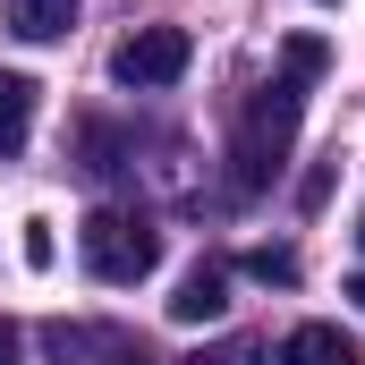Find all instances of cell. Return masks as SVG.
Instances as JSON below:
<instances>
[{
    "label": "cell",
    "mask_w": 365,
    "mask_h": 365,
    "mask_svg": "<svg viewBox=\"0 0 365 365\" xmlns=\"http://www.w3.org/2000/svg\"><path fill=\"white\" fill-rule=\"evenodd\" d=\"M280 365H357V340L340 323H297L280 340Z\"/></svg>",
    "instance_id": "cell-5"
},
{
    "label": "cell",
    "mask_w": 365,
    "mask_h": 365,
    "mask_svg": "<svg viewBox=\"0 0 365 365\" xmlns=\"http://www.w3.org/2000/svg\"><path fill=\"white\" fill-rule=\"evenodd\" d=\"M77 255H86V272L102 280V289H136V280L162 264V230H153L145 212L102 204V212H86V230H77Z\"/></svg>",
    "instance_id": "cell-2"
},
{
    "label": "cell",
    "mask_w": 365,
    "mask_h": 365,
    "mask_svg": "<svg viewBox=\"0 0 365 365\" xmlns=\"http://www.w3.org/2000/svg\"><path fill=\"white\" fill-rule=\"evenodd\" d=\"M230 306V272L221 264H195V272L179 280V297H170V323H212Z\"/></svg>",
    "instance_id": "cell-7"
},
{
    "label": "cell",
    "mask_w": 365,
    "mask_h": 365,
    "mask_svg": "<svg viewBox=\"0 0 365 365\" xmlns=\"http://www.w3.org/2000/svg\"><path fill=\"white\" fill-rule=\"evenodd\" d=\"M17 247H26V264H34V272H51V255H60V247H51V221H26V238H17Z\"/></svg>",
    "instance_id": "cell-11"
},
{
    "label": "cell",
    "mask_w": 365,
    "mask_h": 365,
    "mask_svg": "<svg viewBox=\"0 0 365 365\" xmlns=\"http://www.w3.org/2000/svg\"><path fill=\"white\" fill-rule=\"evenodd\" d=\"M247 280L289 289V280H297V247H247Z\"/></svg>",
    "instance_id": "cell-9"
},
{
    "label": "cell",
    "mask_w": 365,
    "mask_h": 365,
    "mask_svg": "<svg viewBox=\"0 0 365 365\" xmlns=\"http://www.w3.org/2000/svg\"><path fill=\"white\" fill-rule=\"evenodd\" d=\"M187 60H195V43H187V26H136L119 51H110V77L128 93H162L187 77Z\"/></svg>",
    "instance_id": "cell-3"
},
{
    "label": "cell",
    "mask_w": 365,
    "mask_h": 365,
    "mask_svg": "<svg viewBox=\"0 0 365 365\" xmlns=\"http://www.w3.org/2000/svg\"><path fill=\"white\" fill-rule=\"evenodd\" d=\"M0 365H26V340H17V323L0 314Z\"/></svg>",
    "instance_id": "cell-12"
},
{
    "label": "cell",
    "mask_w": 365,
    "mask_h": 365,
    "mask_svg": "<svg viewBox=\"0 0 365 365\" xmlns=\"http://www.w3.org/2000/svg\"><path fill=\"white\" fill-rule=\"evenodd\" d=\"M297 119H306V86H289V77H272V86L247 102L238 145H230V187H238V195H255V187L280 170V153L297 145Z\"/></svg>",
    "instance_id": "cell-1"
},
{
    "label": "cell",
    "mask_w": 365,
    "mask_h": 365,
    "mask_svg": "<svg viewBox=\"0 0 365 365\" xmlns=\"http://www.w3.org/2000/svg\"><path fill=\"white\" fill-rule=\"evenodd\" d=\"M187 365H264V349L255 340H212V349H195Z\"/></svg>",
    "instance_id": "cell-10"
},
{
    "label": "cell",
    "mask_w": 365,
    "mask_h": 365,
    "mask_svg": "<svg viewBox=\"0 0 365 365\" xmlns=\"http://www.w3.org/2000/svg\"><path fill=\"white\" fill-rule=\"evenodd\" d=\"M0 26H9L17 43H60V34L77 26V0H9Z\"/></svg>",
    "instance_id": "cell-6"
},
{
    "label": "cell",
    "mask_w": 365,
    "mask_h": 365,
    "mask_svg": "<svg viewBox=\"0 0 365 365\" xmlns=\"http://www.w3.org/2000/svg\"><path fill=\"white\" fill-rule=\"evenodd\" d=\"M280 68H289V86H314V77L331 68V51H323V34H289V51H280Z\"/></svg>",
    "instance_id": "cell-8"
},
{
    "label": "cell",
    "mask_w": 365,
    "mask_h": 365,
    "mask_svg": "<svg viewBox=\"0 0 365 365\" xmlns=\"http://www.w3.org/2000/svg\"><path fill=\"white\" fill-rule=\"evenodd\" d=\"M349 297H357V314H365V272H357V280H349Z\"/></svg>",
    "instance_id": "cell-13"
},
{
    "label": "cell",
    "mask_w": 365,
    "mask_h": 365,
    "mask_svg": "<svg viewBox=\"0 0 365 365\" xmlns=\"http://www.w3.org/2000/svg\"><path fill=\"white\" fill-rule=\"evenodd\" d=\"M357 238H365V212H357Z\"/></svg>",
    "instance_id": "cell-14"
},
{
    "label": "cell",
    "mask_w": 365,
    "mask_h": 365,
    "mask_svg": "<svg viewBox=\"0 0 365 365\" xmlns=\"http://www.w3.org/2000/svg\"><path fill=\"white\" fill-rule=\"evenodd\" d=\"M34 77H17V68H0V162H17L26 153V136H34Z\"/></svg>",
    "instance_id": "cell-4"
}]
</instances>
